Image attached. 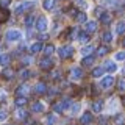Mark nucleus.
Masks as SVG:
<instances>
[{
    "instance_id": "28",
    "label": "nucleus",
    "mask_w": 125,
    "mask_h": 125,
    "mask_svg": "<svg viewBox=\"0 0 125 125\" xmlns=\"http://www.w3.org/2000/svg\"><path fill=\"white\" fill-rule=\"evenodd\" d=\"M102 39H103V42H111V41H113V33L105 31V33L102 34Z\"/></svg>"
},
{
    "instance_id": "34",
    "label": "nucleus",
    "mask_w": 125,
    "mask_h": 125,
    "mask_svg": "<svg viewBox=\"0 0 125 125\" xmlns=\"http://www.w3.org/2000/svg\"><path fill=\"white\" fill-rule=\"evenodd\" d=\"M114 60L116 61H125V52H117L114 55Z\"/></svg>"
},
{
    "instance_id": "36",
    "label": "nucleus",
    "mask_w": 125,
    "mask_h": 125,
    "mask_svg": "<svg viewBox=\"0 0 125 125\" xmlns=\"http://www.w3.org/2000/svg\"><path fill=\"white\" fill-rule=\"evenodd\" d=\"M30 70H27V69H23V70H21V78L22 80H27V78H30Z\"/></svg>"
},
{
    "instance_id": "4",
    "label": "nucleus",
    "mask_w": 125,
    "mask_h": 125,
    "mask_svg": "<svg viewBox=\"0 0 125 125\" xmlns=\"http://www.w3.org/2000/svg\"><path fill=\"white\" fill-rule=\"evenodd\" d=\"M113 84H114V77H111V75L103 77V78H102V81H100L102 89H109Z\"/></svg>"
},
{
    "instance_id": "15",
    "label": "nucleus",
    "mask_w": 125,
    "mask_h": 125,
    "mask_svg": "<svg viewBox=\"0 0 125 125\" xmlns=\"http://www.w3.org/2000/svg\"><path fill=\"white\" fill-rule=\"evenodd\" d=\"M14 116H16V119H19V120H25L27 117H28V113H27L25 109H17Z\"/></svg>"
},
{
    "instance_id": "27",
    "label": "nucleus",
    "mask_w": 125,
    "mask_h": 125,
    "mask_svg": "<svg viewBox=\"0 0 125 125\" xmlns=\"http://www.w3.org/2000/svg\"><path fill=\"white\" fill-rule=\"evenodd\" d=\"M94 52V47L92 45H86V47H83V50H81V53L84 55V56H89Z\"/></svg>"
},
{
    "instance_id": "40",
    "label": "nucleus",
    "mask_w": 125,
    "mask_h": 125,
    "mask_svg": "<svg viewBox=\"0 0 125 125\" xmlns=\"http://www.w3.org/2000/svg\"><path fill=\"white\" fill-rule=\"evenodd\" d=\"M10 2H11V0H0V6H2V8H6L8 5H10Z\"/></svg>"
},
{
    "instance_id": "5",
    "label": "nucleus",
    "mask_w": 125,
    "mask_h": 125,
    "mask_svg": "<svg viewBox=\"0 0 125 125\" xmlns=\"http://www.w3.org/2000/svg\"><path fill=\"white\" fill-rule=\"evenodd\" d=\"M83 78V70H81L80 67H73L72 70H70V80L73 81H78Z\"/></svg>"
},
{
    "instance_id": "30",
    "label": "nucleus",
    "mask_w": 125,
    "mask_h": 125,
    "mask_svg": "<svg viewBox=\"0 0 125 125\" xmlns=\"http://www.w3.org/2000/svg\"><path fill=\"white\" fill-rule=\"evenodd\" d=\"M86 21H88V17H86V14H84V13H77V22L84 23Z\"/></svg>"
},
{
    "instance_id": "25",
    "label": "nucleus",
    "mask_w": 125,
    "mask_h": 125,
    "mask_svg": "<svg viewBox=\"0 0 125 125\" xmlns=\"http://www.w3.org/2000/svg\"><path fill=\"white\" fill-rule=\"evenodd\" d=\"M45 124L47 125H55V124H56V116H55V114H47Z\"/></svg>"
},
{
    "instance_id": "10",
    "label": "nucleus",
    "mask_w": 125,
    "mask_h": 125,
    "mask_svg": "<svg viewBox=\"0 0 125 125\" xmlns=\"http://www.w3.org/2000/svg\"><path fill=\"white\" fill-rule=\"evenodd\" d=\"M97 30V22L95 21H89V22H86V33H94V31H95Z\"/></svg>"
},
{
    "instance_id": "33",
    "label": "nucleus",
    "mask_w": 125,
    "mask_h": 125,
    "mask_svg": "<svg viewBox=\"0 0 125 125\" xmlns=\"http://www.w3.org/2000/svg\"><path fill=\"white\" fill-rule=\"evenodd\" d=\"M94 62V56H91V55H89V56H84V60H83V66H91Z\"/></svg>"
},
{
    "instance_id": "11",
    "label": "nucleus",
    "mask_w": 125,
    "mask_h": 125,
    "mask_svg": "<svg viewBox=\"0 0 125 125\" xmlns=\"http://www.w3.org/2000/svg\"><path fill=\"white\" fill-rule=\"evenodd\" d=\"M31 111L33 113H42L44 111V103H42V102H34V103L31 105Z\"/></svg>"
},
{
    "instance_id": "23",
    "label": "nucleus",
    "mask_w": 125,
    "mask_h": 125,
    "mask_svg": "<svg viewBox=\"0 0 125 125\" xmlns=\"http://www.w3.org/2000/svg\"><path fill=\"white\" fill-rule=\"evenodd\" d=\"M42 6H44V10H47V11L53 10V8H55V0H44Z\"/></svg>"
},
{
    "instance_id": "9",
    "label": "nucleus",
    "mask_w": 125,
    "mask_h": 125,
    "mask_svg": "<svg viewBox=\"0 0 125 125\" xmlns=\"http://www.w3.org/2000/svg\"><path fill=\"white\" fill-rule=\"evenodd\" d=\"M31 6H33V3H31V2H23V3H21V5H19V6L14 10V13H16V14H22L23 11L30 10Z\"/></svg>"
},
{
    "instance_id": "43",
    "label": "nucleus",
    "mask_w": 125,
    "mask_h": 125,
    "mask_svg": "<svg viewBox=\"0 0 125 125\" xmlns=\"http://www.w3.org/2000/svg\"><path fill=\"white\" fill-rule=\"evenodd\" d=\"M124 45H125V39H124Z\"/></svg>"
},
{
    "instance_id": "29",
    "label": "nucleus",
    "mask_w": 125,
    "mask_h": 125,
    "mask_svg": "<svg viewBox=\"0 0 125 125\" xmlns=\"http://www.w3.org/2000/svg\"><path fill=\"white\" fill-rule=\"evenodd\" d=\"M53 52H55V45L49 44V45H45V47H44V53L47 55V56H50V55H52Z\"/></svg>"
},
{
    "instance_id": "24",
    "label": "nucleus",
    "mask_w": 125,
    "mask_h": 125,
    "mask_svg": "<svg viewBox=\"0 0 125 125\" xmlns=\"http://www.w3.org/2000/svg\"><path fill=\"white\" fill-rule=\"evenodd\" d=\"M103 72H105L103 67H94V69H92V77H94V78H99V77L103 75Z\"/></svg>"
},
{
    "instance_id": "14",
    "label": "nucleus",
    "mask_w": 125,
    "mask_h": 125,
    "mask_svg": "<svg viewBox=\"0 0 125 125\" xmlns=\"http://www.w3.org/2000/svg\"><path fill=\"white\" fill-rule=\"evenodd\" d=\"M80 122L83 124V125H88V124H91V122H92V114H91V113H84V114L81 116Z\"/></svg>"
},
{
    "instance_id": "39",
    "label": "nucleus",
    "mask_w": 125,
    "mask_h": 125,
    "mask_svg": "<svg viewBox=\"0 0 125 125\" xmlns=\"http://www.w3.org/2000/svg\"><path fill=\"white\" fill-rule=\"evenodd\" d=\"M119 91H125V78L119 80Z\"/></svg>"
},
{
    "instance_id": "38",
    "label": "nucleus",
    "mask_w": 125,
    "mask_h": 125,
    "mask_svg": "<svg viewBox=\"0 0 125 125\" xmlns=\"http://www.w3.org/2000/svg\"><path fill=\"white\" fill-rule=\"evenodd\" d=\"M116 124H117V125H122V124H124V116H122V114H117V116H116Z\"/></svg>"
},
{
    "instance_id": "42",
    "label": "nucleus",
    "mask_w": 125,
    "mask_h": 125,
    "mask_svg": "<svg viewBox=\"0 0 125 125\" xmlns=\"http://www.w3.org/2000/svg\"><path fill=\"white\" fill-rule=\"evenodd\" d=\"M52 78H55V80H58V78H60V72H58V70H55V72L52 73Z\"/></svg>"
},
{
    "instance_id": "21",
    "label": "nucleus",
    "mask_w": 125,
    "mask_h": 125,
    "mask_svg": "<svg viewBox=\"0 0 125 125\" xmlns=\"http://www.w3.org/2000/svg\"><path fill=\"white\" fill-rule=\"evenodd\" d=\"M41 50H42V44H41V42H34V44H31V47H30L31 53H38V52H41Z\"/></svg>"
},
{
    "instance_id": "37",
    "label": "nucleus",
    "mask_w": 125,
    "mask_h": 125,
    "mask_svg": "<svg viewBox=\"0 0 125 125\" xmlns=\"http://www.w3.org/2000/svg\"><path fill=\"white\" fill-rule=\"evenodd\" d=\"M6 117H8V113L5 111V109H2V111H0V122H5Z\"/></svg>"
},
{
    "instance_id": "17",
    "label": "nucleus",
    "mask_w": 125,
    "mask_h": 125,
    "mask_svg": "<svg viewBox=\"0 0 125 125\" xmlns=\"http://www.w3.org/2000/svg\"><path fill=\"white\" fill-rule=\"evenodd\" d=\"M103 69H106L108 72H116V70H117V64H116V62H113V61H106Z\"/></svg>"
},
{
    "instance_id": "18",
    "label": "nucleus",
    "mask_w": 125,
    "mask_h": 125,
    "mask_svg": "<svg viewBox=\"0 0 125 125\" xmlns=\"http://www.w3.org/2000/svg\"><path fill=\"white\" fill-rule=\"evenodd\" d=\"M2 77H5L6 80H11V78L14 77V70H13V69H10V67L3 69V72H2Z\"/></svg>"
},
{
    "instance_id": "35",
    "label": "nucleus",
    "mask_w": 125,
    "mask_h": 125,
    "mask_svg": "<svg viewBox=\"0 0 125 125\" xmlns=\"http://www.w3.org/2000/svg\"><path fill=\"white\" fill-rule=\"evenodd\" d=\"M108 52H109L108 47H99V50H97V55H99V56H103V55H106Z\"/></svg>"
},
{
    "instance_id": "7",
    "label": "nucleus",
    "mask_w": 125,
    "mask_h": 125,
    "mask_svg": "<svg viewBox=\"0 0 125 125\" xmlns=\"http://www.w3.org/2000/svg\"><path fill=\"white\" fill-rule=\"evenodd\" d=\"M39 67H41V69H44V70H47V69H52V67H53V61L50 60L49 56H47V58H42V60L39 61Z\"/></svg>"
},
{
    "instance_id": "1",
    "label": "nucleus",
    "mask_w": 125,
    "mask_h": 125,
    "mask_svg": "<svg viewBox=\"0 0 125 125\" xmlns=\"http://www.w3.org/2000/svg\"><path fill=\"white\" fill-rule=\"evenodd\" d=\"M58 55H60L61 60H66V58H70L73 55V49L70 45H62L60 47V50H58Z\"/></svg>"
},
{
    "instance_id": "2",
    "label": "nucleus",
    "mask_w": 125,
    "mask_h": 125,
    "mask_svg": "<svg viewBox=\"0 0 125 125\" xmlns=\"http://www.w3.org/2000/svg\"><path fill=\"white\" fill-rule=\"evenodd\" d=\"M6 39L10 42H17L22 39V33L19 30H8L6 31Z\"/></svg>"
},
{
    "instance_id": "31",
    "label": "nucleus",
    "mask_w": 125,
    "mask_h": 125,
    "mask_svg": "<svg viewBox=\"0 0 125 125\" xmlns=\"http://www.w3.org/2000/svg\"><path fill=\"white\" fill-rule=\"evenodd\" d=\"M33 22H34V17L31 14H28V17L25 19V27L27 28H30V27H33Z\"/></svg>"
},
{
    "instance_id": "3",
    "label": "nucleus",
    "mask_w": 125,
    "mask_h": 125,
    "mask_svg": "<svg viewBox=\"0 0 125 125\" xmlns=\"http://www.w3.org/2000/svg\"><path fill=\"white\" fill-rule=\"evenodd\" d=\"M69 106H70V100L69 99H64V100L58 102V103H55L53 105V109H55V113H62V111H66Z\"/></svg>"
},
{
    "instance_id": "6",
    "label": "nucleus",
    "mask_w": 125,
    "mask_h": 125,
    "mask_svg": "<svg viewBox=\"0 0 125 125\" xmlns=\"http://www.w3.org/2000/svg\"><path fill=\"white\" fill-rule=\"evenodd\" d=\"M28 92H30V86L28 84H21L17 89H16V95H19V97H27Z\"/></svg>"
},
{
    "instance_id": "19",
    "label": "nucleus",
    "mask_w": 125,
    "mask_h": 125,
    "mask_svg": "<svg viewBox=\"0 0 125 125\" xmlns=\"http://www.w3.org/2000/svg\"><path fill=\"white\" fill-rule=\"evenodd\" d=\"M99 17H100V22H103V23H109V22H111V19H113L109 13H102Z\"/></svg>"
},
{
    "instance_id": "13",
    "label": "nucleus",
    "mask_w": 125,
    "mask_h": 125,
    "mask_svg": "<svg viewBox=\"0 0 125 125\" xmlns=\"http://www.w3.org/2000/svg\"><path fill=\"white\" fill-rule=\"evenodd\" d=\"M27 102H28V99H27V97H16V100H14V105L17 108H22V106H25L27 105Z\"/></svg>"
},
{
    "instance_id": "22",
    "label": "nucleus",
    "mask_w": 125,
    "mask_h": 125,
    "mask_svg": "<svg viewBox=\"0 0 125 125\" xmlns=\"http://www.w3.org/2000/svg\"><path fill=\"white\" fill-rule=\"evenodd\" d=\"M34 91H36L38 94H44V92H47V86H45V83H38L36 84V88H34Z\"/></svg>"
},
{
    "instance_id": "8",
    "label": "nucleus",
    "mask_w": 125,
    "mask_h": 125,
    "mask_svg": "<svg viewBox=\"0 0 125 125\" xmlns=\"http://www.w3.org/2000/svg\"><path fill=\"white\" fill-rule=\"evenodd\" d=\"M36 30L38 31H45L47 30V19L44 16H41V17L36 21Z\"/></svg>"
},
{
    "instance_id": "20",
    "label": "nucleus",
    "mask_w": 125,
    "mask_h": 125,
    "mask_svg": "<svg viewBox=\"0 0 125 125\" xmlns=\"http://www.w3.org/2000/svg\"><path fill=\"white\" fill-rule=\"evenodd\" d=\"M116 33H117V34H124V33H125V21H120V22L116 25Z\"/></svg>"
},
{
    "instance_id": "16",
    "label": "nucleus",
    "mask_w": 125,
    "mask_h": 125,
    "mask_svg": "<svg viewBox=\"0 0 125 125\" xmlns=\"http://www.w3.org/2000/svg\"><path fill=\"white\" fill-rule=\"evenodd\" d=\"M102 109H103V102H102V100H95L92 103V111L94 113H100Z\"/></svg>"
},
{
    "instance_id": "12",
    "label": "nucleus",
    "mask_w": 125,
    "mask_h": 125,
    "mask_svg": "<svg viewBox=\"0 0 125 125\" xmlns=\"http://www.w3.org/2000/svg\"><path fill=\"white\" fill-rule=\"evenodd\" d=\"M11 62V56L8 53H3V55H0V66H3V67H6L8 64Z\"/></svg>"
},
{
    "instance_id": "32",
    "label": "nucleus",
    "mask_w": 125,
    "mask_h": 125,
    "mask_svg": "<svg viewBox=\"0 0 125 125\" xmlns=\"http://www.w3.org/2000/svg\"><path fill=\"white\" fill-rule=\"evenodd\" d=\"M78 111H80V103H73L72 106H70V113H72V116L78 114Z\"/></svg>"
},
{
    "instance_id": "26",
    "label": "nucleus",
    "mask_w": 125,
    "mask_h": 125,
    "mask_svg": "<svg viewBox=\"0 0 125 125\" xmlns=\"http://www.w3.org/2000/svg\"><path fill=\"white\" fill-rule=\"evenodd\" d=\"M78 41L80 42H88L89 41V34L86 33V31H81V33L78 34Z\"/></svg>"
},
{
    "instance_id": "41",
    "label": "nucleus",
    "mask_w": 125,
    "mask_h": 125,
    "mask_svg": "<svg viewBox=\"0 0 125 125\" xmlns=\"http://www.w3.org/2000/svg\"><path fill=\"white\" fill-rule=\"evenodd\" d=\"M22 62H23V64H30V62H31V58H30V56H25V58L22 60Z\"/></svg>"
},
{
    "instance_id": "44",
    "label": "nucleus",
    "mask_w": 125,
    "mask_h": 125,
    "mask_svg": "<svg viewBox=\"0 0 125 125\" xmlns=\"http://www.w3.org/2000/svg\"><path fill=\"white\" fill-rule=\"evenodd\" d=\"M124 103H125V97H124Z\"/></svg>"
}]
</instances>
